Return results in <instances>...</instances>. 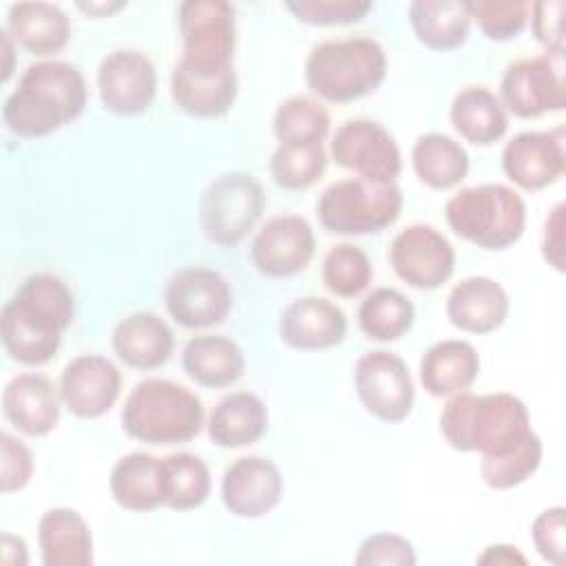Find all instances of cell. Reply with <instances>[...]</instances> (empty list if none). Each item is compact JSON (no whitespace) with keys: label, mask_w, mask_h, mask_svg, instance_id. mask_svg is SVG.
<instances>
[{"label":"cell","mask_w":566,"mask_h":566,"mask_svg":"<svg viewBox=\"0 0 566 566\" xmlns=\"http://www.w3.org/2000/svg\"><path fill=\"white\" fill-rule=\"evenodd\" d=\"M75 318L71 287L51 272L27 276L0 314L2 345L11 360L38 367L55 358Z\"/></svg>","instance_id":"obj_1"},{"label":"cell","mask_w":566,"mask_h":566,"mask_svg":"<svg viewBox=\"0 0 566 566\" xmlns=\"http://www.w3.org/2000/svg\"><path fill=\"white\" fill-rule=\"evenodd\" d=\"M321 276L334 296L354 298L369 287L374 268L363 248L354 243H338L325 254Z\"/></svg>","instance_id":"obj_37"},{"label":"cell","mask_w":566,"mask_h":566,"mask_svg":"<svg viewBox=\"0 0 566 566\" xmlns=\"http://www.w3.org/2000/svg\"><path fill=\"white\" fill-rule=\"evenodd\" d=\"M57 387L64 407L75 418L93 420L115 407L122 394V371L106 356L80 354L64 365Z\"/></svg>","instance_id":"obj_18"},{"label":"cell","mask_w":566,"mask_h":566,"mask_svg":"<svg viewBox=\"0 0 566 566\" xmlns=\"http://www.w3.org/2000/svg\"><path fill=\"white\" fill-rule=\"evenodd\" d=\"M203 427L201 398L168 378L137 382L122 407V429L146 444H186Z\"/></svg>","instance_id":"obj_5"},{"label":"cell","mask_w":566,"mask_h":566,"mask_svg":"<svg viewBox=\"0 0 566 566\" xmlns=\"http://www.w3.org/2000/svg\"><path fill=\"white\" fill-rule=\"evenodd\" d=\"M409 24L427 49L453 51L467 42L471 18L464 2L416 0L409 4Z\"/></svg>","instance_id":"obj_31"},{"label":"cell","mask_w":566,"mask_h":566,"mask_svg":"<svg viewBox=\"0 0 566 566\" xmlns=\"http://www.w3.org/2000/svg\"><path fill=\"white\" fill-rule=\"evenodd\" d=\"M166 506L172 511L199 509L212 489L208 464L195 453H170L161 458Z\"/></svg>","instance_id":"obj_34"},{"label":"cell","mask_w":566,"mask_h":566,"mask_svg":"<svg viewBox=\"0 0 566 566\" xmlns=\"http://www.w3.org/2000/svg\"><path fill=\"white\" fill-rule=\"evenodd\" d=\"M416 321L413 303L396 287L371 290L358 307L360 332L378 343L402 338Z\"/></svg>","instance_id":"obj_33"},{"label":"cell","mask_w":566,"mask_h":566,"mask_svg":"<svg viewBox=\"0 0 566 566\" xmlns=\"http://www.w3.org/2000/svg\"><path fill=\"white\" fill-rule=\"evenodd\" d=\"M7 31L33 55L60 53L71 40V20L53 2H15L7 13Z\"/></svg>","instance_id":"obj_26"},{"label":"cell","mask_w":566,"mask_h":566,"mask_svg":"<svg viewBox=\"0 0 566 566\" xmlns=\"http://www.w3.org/2000/svg\"><path fill=\"white\" fill-rule=\"evenodd\" d=\"M234 7L223 0H186L179 4L181 57L172 73L195 80H219L234 75L232 57L237 44Z\"/></svg>","instance_id":"obj_7"},{"label":"cell","mask_w":566,"mask_h":566,"mask_svg":"<svg viewBox=\"0 0 566 566\" xmlns=\"http://www.w3.org/2000/svg\"><path fill=\"white\" fill-rule=\"evenodd\" d=\"M0 40H2V82H9L11 73H13V60H15V40L9 35L7 29L0 31Z\"/></svg>","instance_id":"obj_48"},{"label":"cell","mask_w":566,"mask_h":566,"mask_svg":"<svg viewBox=\"0 0 566 566\" xmlns=\"http://www.w3.org/2000/svg\"><path fill=\"white\" fill-rule=\"evenodd\" d=\"M108 489L117 506L133 513H148L166 506L164 462L144 451L122 455L108 475Z\"/></svg>","instance_id":"obj_24"},{"label":"cell","mask_w":566,"mask_h":566,"mask_svg":"<svg viewBox=\"0 0 566 566\" xmlns=\"http://www.w3.org/2000/svg\"><path fill=\"white\" fill-rule=\"evenodd\" d=\"M126 2H80L77 9L88 13V15H95V18H106V15H113L115 11L124 9Z\"/></svg>","instance_id":"obj_49"},{"label":"cell","mask_w":566,"mask_h":566,"mask_svg":"<svg viewBox=\"0 0 566 566\" xmlns=\"http://www.w3.org/2000/svg\"><path fill=\"white\" fill-rule=\"evenodd\" d=\"M354 387L365 411L387 424L402 422L413 409L411 371L394 352L374 349L363 354L354 367Z\"/></svg>","instance_id":"obj_11"},{"label":"cell","mask_w":566,"mask_h":566,"mask_svg":"<svg viewBox=\"0 0 566 566\" xmlns=\"http://www.w3.org/2000/svg\"><path fill=\"white\" fill-rule=\"evenodd\" d=\"M60 387L38 371L13 376L2 389V413L24 436H46L60 422Z\"/></svg>","instance_id":"obj_20"},{"label":"cell","mask_w":566,"mask_h":566,"mask_svg":"<svg viewBox=\"0 0 566 566\" xmlns=\"http://www.w3.org/2000/svg\"><path fill=\"white\" fill-rule=\"evenodd\" d=\"M564 0H542L531 4V29L546 53H564Z\"/></svg>","instance_id":"obj_44"},{"label":"cell","mask_w":566,"mask_h":566,"mask_svg":"<svg viewBox=\"0 0 566 566\" xmlns=\"http://www.w3.org/2000/svg\"><path fill=\"white\" fill-rule=\"evenodd\" d=\"M97 91L108 113L119 117L142 115L157 95L155 64L142 51L115 49L99 62Z\"/></svg>","instance_id":"obj_15"},{"label":"cell","mask_w":566,"mask_h":566,"mask_svg":"<svg viewBox=\"0 0 566 566\" xmlns=\"http://www.w3.org/2000/svg\"><path fill=\"white\" fill-rule=\"evenodd\" d=\"M38 546L44 566H91L93 535L88 522L69 506L42 513L38 522Z\"/></svg>","instance_id":"obj_25"},{"label":"cell","mask_w":566,"mask_h":566,"mask_svg":"<svg viewBox=\"0 0 566 566\" xmlns=\"http://www.w3.org/2000/svg\"><path fill=\"white\" fill-rule=\"evenodd\" d=\"M181 367L197 385L221 389L234 385L243 376L245 356L232 338L221 334H201L184 345Z\"/></svg>","instance_id":"obj_28"},{"label":"cell","mask_w":566,"mask_h":566,"mask_svg":"<svg viewBox=\"0 0 566 566\" xmlns=\"http://www.w3.org/2000/svg\"><path fill=\"white\" fill-rule=\"evenodd\" d=\"M327 168L323 144H279L270 159V175L283 190H307Z\"/></svg>","instance_id":"obj_36"},{"label":"cell","mask_w":566,"mask_h":566,"mask_svg":"<svg viewBox=\"0 0 566 566\" xmlns=\"http://www.w3.org/2000/svg\"><path fill=\"white\" fill-rule=\"evenodd\" d=\"M316 252V237L301 214H279L268 219L252 239L250 256L254 268L270 279L301 274Z\"/></svg>","instance_id":"obj_17"},{"label":"cell","mask_w":566,"mask_h":566,"mask_svg":"<svg viewBox=\"0 0 566 566\" xmlns=\"http://www.w3.org/2000/svg\"><path fill=\"white\" fill-rule=\"evenodd\" d=\"M478 564H504V566H511V564H526V557L517 551V546L491 544L478 557Z\"/></svg>","instance_id":"obj_46"},{"label":"cell","mask_w":566,"mask_h":566,"mask_svg":"<svg viewBox=\"0 0 566 566\" xmlns=\"http://www.w3.org/2000/svg\"><path fill=\"white\" fill-rule=\"evenodd\" d=\"M500 102L520 119L566 108L564 53H542L511 62L500 82Z\"/></svg>","instance_id":"obj_10"},{"label":"cell","mask_w":566,"mask_h":566,"mask_svg":"<svg viewBox=\"0 0 566 566\" xmlns=\"http://www.w3.org/2000/svg\"><path fill=\"white\" fill-rule=\"evenodd\" d=\"M33 475V455L29 447L9 431L0 433V491L13 493L29 484Z\"/></svg>","instance_id":"obj_43"},{"label":"cell","mask_w":566,"mask_h":566,"mask_svg":"<svg viewBox=\"0 0 566 566\" xmlns=\"http://www.w3.org/2000/svg\"><path fill=\"white\" fill-rule=\"evenodd\" d=\"M2 562L4 566H24L29 564V553H27V544L20 535H11L4 533L2 535Z\"/></svg>","instance_id":"obj_47"},{"label":"cell","mask_w":566,"mask_h":566,"mask_svg":"<svg viewBox=\"0 0 566 566\" xmlns=\"http://www.w3.org/2000/svg\"><path fill=\"white\" fill-rule=\"evenodd\" d=\"M265 208V192L250 172H223L201 192L199 228L217 245L241 243Z\"/></svg>","instance_id":"obj_9"},{"label":"cell","mask_w":566,"mask_h":566,"mask_svg":"<svg viewBox=\"0 0 566 566\" xmlns=\"http://www.w3.org/2000/svg\"><path fill=\"white\" fill-rule=\"evenodd\" d=\"M449 119L455 133L475 146H491L509 130V113L486 86L460 88L453 95Z\"/></svg>","instance_id":"obj_29"},{"label":"cell","mask_w":566,"mask_h":566,"mask_svg":"<svg viewBox=\"0 0 566 566\" xmlns=\"http://www.w3.org/2000/svg\"><path fill=\"white\" fill-rule=\"evenodd\" d=\"M544 447L535 431L504 455H484L480 460V475L489 489L509 491L524 484L542 464Z\"/></svg>","instance_id":"obj_38"},{"label":"cell","mask_w":566,"mask_h":566,"mask_svg":"<svg viewBox=\"0 0 566 566\" xmlns=\"http://www.w3.org/2000/svg\"><path fill=\"white\" fill-rule=\"evenodd\" d=\"M329 157L358 179L391 184L402 170V155L394 135L374 119L343 122L329 142Z\"/></svg>","instance_id":"obj_12"},{"label":"cell","mask_w":566,"mask_h":566,"mask_svg":"<svg viewBox=\"0 0 566 566\" xmlns=\"http://www.w3.org/2000/svg\"><path fill=\"white\" fill-rule=\"evenodd\" d=\"M111 345L126 367L150 371L172 356L175 334L155 312H133L115 325Z\"/></svg>","instance_id":"obj_23"},{"label":"cell","mask_w":566,"mask_h":566,"mask_svg":"<svg viewBox=\"0 0 566 566\" xmlns=\"http://www.w3.org/2000/svg\"><path fill=\"white\" fill-rule=\"evenodd\" d=\"M531 413L522 398L509 391L449 396L440 413V433L447 444L462 453L504 455L531 433Z\"/></svg>","instance_id":"obj_3"},{"label":"cell","mask_w":566,"mask_h":566,"mask_svg":"<svg viewBox=\"0 0 566 566\" xmlns=\"http://www.w3.org/2000/svg\"><path fill=\"white\" fill-rule=\"evenodd\" d=\"M564 212L566 206L555 203L542 230V256L557 272H564Z\"/></svg>","instance_id":"obj_45"},{"label":"cell","mask_w":566,"mask_h":566,"mask_svg":"<svg viewBox=\"0 0 566 566\" xmlns=\"http://www.w3.org/2000/svg\"><path fill=\"white\" fill-rule=\"evenodd\" d=\"M449 228L482 250L515 245L526 228V203L506 184H478L458 190L444 206Z\"/></svg>","instance_id":"obj_6"},{"label":"cell","mask_w":566,"mask_h":566,"mask_svg":"<svg viewBox=\"0 0 566 566\" xmlns=\"http://www.w3.org/2000/svg\"><path fill=\"white\" fill-rule=\"evenodd\" d=\"M464 4L482 35L493 42L515 40L531 20V2L524 0H471Z\"/></svg>","instance_id":"obj_39"},{"label":"cell","mask_w":566,"mask_h":566,"mask_svg":"<svg viewBox=\"0 0 566 566\" xmlns=\"http://www.w3.org/2000/svg\"><path fill=\"white\" fill-rule=\"evenodd\" d=\"M506 290L489 276H467L453 285L447 298V318L467 334H491L509 316Z\"/></svg>","instance_id":"obj_22"},{"label":"cell","mask_w":566,"mask_h":566,"mask_svg":"<svg viewBox=\"0 0 566 566\" xmlns=\"http://www.w3.org/2000/svg\"><path fill=\"white\" fill-rule=\"evenodd\" d=\"M170 318L186 329H206L223 323L232 310L230 283L212 268L177 270L164 290Z\"/></svg>","instance_id":"obj_13"},{"label":"cell","mask_w":566,"mask_h":566,"mask_svg":"<svg viewBox=\"0 0 566 566\" xmlns=\"http://www.w3.org/2000/svg\"><path fill=\"white\" fill-rule=\"evenodd\" d=\"M402 201V190L396 181L376 184L352 177L334 181L321 192L316 201V217L332 234H378L396 223Z\"/></svg>","instance_id":"obj_8"},{"label":"cell","mask_w":566,"mask_h":566,"mask_svg":"<svg viewBox=\"0 0 566 566\" xmlns=\"http://www.w3.org/2000/svg\"><path fill=\"white\" fill-rule=\"evenodd\" d=\"M283 489V475L270 458L243 455L223 471L221 502L234 517L256 520L279 506Z\"/></svg>","instance_id":"obj_19"},{"label":"cell","mask_w":566,"mask_h":566,"mask_svg":"<svg viewBox=\"0 0 566 566\" xmlns=\"http://www.w3.org/2000/svg\"><path fill=\"white\" fill-rule=\"evenodd\" d=\"M345 312L323 296L294 298L279 321L281 340L301 352L332 349L345 340Z\"/></svg>","instance_id":"obj_21"},{"label":"cell","mask_w":566,"mask_h":566,"mask_svg":"<svg viewBox=\"0 0 566 566\" xmlns=\"http://www.w3.org/2000/svg\"><path fill=\"white\" fill-rule=\"evenodd\" d=\"M86 102L88 88L77 66L40 60L24 69L18 88L4 99L2 122L18 137H46L75 122Z\"/></svg>","instance_id":"obj_2"},{"label":"cell","mask_w":566,"mask_h":566,"mask_svg":"<svg viewBox=\"0 0 566 566\" xmlns=\"http://www.w3.org/2000/svg\"><path fill=\"white\" fill-rule=\"evenodd\" d=\"M531 539L539 557L553 566L566 562V509L551 506L542 511L531 524Z\"/></svg>","instance_id":"obj_41"},{"label":"cell","mask_w":566,"mask_h":566,"mask_svg":"<svg viewBox=\"0 0 566 566\" xmlns=\"http://www.w3.org/2000/svg\"><path fill=\"white\" fill-rule=\"evenodd\" d=\"M265 431L268 409L263 400L250 391H232L223 396L208 418V436L223 449L254 444Z\"/></svg>","instance_id":"obj_30"},{"label":"cell","mask_w":566,"mask_h":566,"mask_svg":"<svg viewBox=\"0 0 566 566\" xmlns=\"http://www.w3.org/2000/svg\"><path fill=\"white\" fill-rule=\"evenodd\" d=\"M420 382L427 394L442 398L467 391L480 374V356L469 340L444 338L420 358Z\"/></svg>","instance_id":"obj_27"},{"label":"cell","mask_w":566,"mask_h":566,"mask_svg":"<svg viewBox=\"0 0 566 566\" xmlns=\"http://www.w3.org/2000/svg\"><path fill=\"white\" fill-rule=\"evenodd\" d=\"M358 566H413L416 551L413 544L398 533H374L365 537L354 557Z\"/></svg>","instance_id":"obj_42"},{"label":"cell","mask_w":566,"mask_h":566,"mask_svg":"<svg viewBox=\"0 0 566 566\" xmlns=\"http://www.w3.org/2000/svg\"><path fill=\"white\" fill-rule=\"evenodd\" d=\"M329 113L321 99L292 95L279 104L272 128L279 144H323L329 133Z\"/></svg>","instance_id":"obj_35"},{"label":"cell","mask_w":566,"mask_h":566,"mask_svg":"<svg viewBox=\"0 0 566 566\" xmlns=\"http://www.w3.org/2000/svg\"><path fill=\"white\" fill-rule=\"evenodd\" d=\"M367 0H287L285 9L305 24L314 27H338L354 24L367 18L371 11Z\"/></svg>","instance_id":"obj_40"},{"label":"cell","mask_w":566,"mask_h":566,"mask_svg":"<svg viewBox=\"0 0 566 566\" xmlns=\"http://www.w3.org/2000/svg\"><path fill=\"white\" fill-rule=\"evenodd\" d=\"M389 263L409 287L438 290L453 276L455 250L438 228L413 223L394 237Z\"/></svg>","instance_id":"obj_14"},{"label":"cell","mask_w":566,"mask_h":566,"mask_svg":"<svg viewBox=\"0 0 566 566\" xmlns=\"http://www.w3.org/2000/svg\"><path fill=\"white\" fill-rule=\"evenodd\" d=\"M385 75L387 53L369 35L325 40L305 60L307 88L329 104H349L374 93Z\"/></svg>","instance_id":"obj_4"},{"label":"cell","mask_w":566,"mask_h":566,"mask_svg":"<svg viewBox=\"0 0 566 566\" xmlns=\"http://www.w3.org/2000/svg\"><path fill=\"white\" fill-rule=\"evenodd\" d=\"M411 166L420 184L433 190L455 188L469 172L467 148L449 135H420L411 148Z\"/></svg>","instance_id":"obj_32"},{"label":"cell","mask_w":566,"mask_h":566,"mask_svg":"<svg viewBox=\"0 0 566 566\" xmlns=\"http://www.w3.org/2000/svg\"><path fill=\"white\" fill-rule=\"evenodd\" d=\"M502 170L522 190L553 186L566 172V128L517 133L502 148Z\"/></svg>","instance_id":"obj_16"}]
</instances>
